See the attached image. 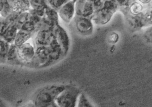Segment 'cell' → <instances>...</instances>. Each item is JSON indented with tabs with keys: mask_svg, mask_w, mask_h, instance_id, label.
<instances>
[{
	"mask_svg": "<svg viewBox=\"0 0 152 107\" xmlns=\"http://www.w3.org/2000/svg\"><path fill=\"white\" fill-rule=\"evenodd\" d=\"M18 53V50L16 49V46L15 45H12L9 49L7 58L9 59H14L17 56Z\"/></svg>",
	"mask_w": 152,
	"mask_h": 107,
	"instance_id": "d6986e66",
	"label": "cell"
},
{
	"mask_svg": "<svg viewBox=\"0 0 152 107\" xmlns=\"http://www.w3.org/2000/svg\"><path fill=\"white\" fill-rule=\"evenodd\" d=\"M49 32L46 30H43L39 32L38 34L37 38V41L39 45H48L51 40V36Z\"/></svg>",
	"mask_w": 152,
	"mask_h": 107,
	"instance_id": "30bf717a",
	"label": "cell"
},
{
	"mask_svg": "<svg viewBox=\"0 0 152 107\" xmlns=\"http://www.w3.org/2000/svg\"><path fill=\"white\" fill-rule=\"evenodd\" d=\"M45 9V13L48 19L51 20V21H57V14L56 10L53 9V8L49 7H48Z\"/></svg>",
	"mask_w": 152,
	"mask_h": 107,
	"instance_id": "2e32d148",
	"label": "cell"
},
{
	"mask_svg": "<svg viewBox=\"0 0 152 107\" xmlns=\"http://www.w3.org/2000/svg\"><path fill=\"white\" fill-rule=\"evenodd\" d=\"M9 45L8 42L4 40H1V59L3 61H5L7 58V54L9 53Z\"/></svg>",
	"mask_w": 152,
	"mask_h": 107,
	"instance_id": "4fadbf2b",
	"label": "cell"
},
{
	"mask_svg": "<svg viewBox=\"0 0 152 107\" xmlns=\"http://www.w3.org/2000/svg\"><path fill=\"white\" fill-rule=\"evenodd\" d=\"M17 30L18 28L15 25H10L4 33L1 35L3 38L6 42H12L15 40L16 35H17Z\"/></svg>",
	"mask_w": 152,
	"mask_h": 107,
	"instance_id": "9c48e42d",
	"label": "cell"
},
{
	"mask_svg": "<svg viewBox=\"0 0 152 107\" xmlns=\"http://www.w3.org/2000/svg\"><path fill=\"white\" fill-rule=\"evenodd\" d=\"M118 38V35L115 33H113L112 35H110L109 37V41L110 42H117Z\"/></svg>",
	"mask_w": 152,
	"mask_h": 107,
	"instance_id": "44dd1931",
	"label": "cell"
},
{
	"mask_svg": "<svg viewBox=\"0 0 152 107\" xmlns=\"http://www.w3.org/2000/svg\"><path fill=\"white\" fill-rule=\"evenodd\" d=\"M62 28L60 27V29H58L59 31V40L61 41L62 43L63 44V45L67 46L68 44V40L67 39V37L66 35V33H65V32L64 31Z\"/></svg>",
	"mask_w": 152,
	"mask_h": 107,
	"instance_id": "ac0fdd59",
	"label": "cell"
},
{
	"mask_svg": "<svg viewBox=\"0 0 152 107\" xmlns=\"http://www.w3.org/2000/svg\"><path fill=\"white\" fill-rule=\"evenodd\" d=\"M145 38L149 42L152 43V27H150L147 30L145 33Z\"/></svg>",
	"mask_w": 152,
	"mask_h": 107,
	"instance_id": "ffe728a7",
	"label": "cell"
},
{
	"mask_svg": "<svg viewBox=\"0 0 152 107\" xmlns=\"http://www.w3.org/2000/svg\"><path fill=\"white\" fill-rule=\"evenodd\" d=\"M76 107H94L85 94L81 93Z\"/></svg>",
	"mask_w": 152,
	"mask_h": 107,
	"instance_id": "5bb4252c",
	"label": "cell"
},
{
	"mask_svg": "<svg viewBox=\"0 0 152 107\" xmlns=\"http://www.w3.org/2000/svg\"><path fill=\"white\" fill-rule=\"evenodd\" d=\"M25 107H37L34 104V103H31L27 105Z\"/></svg>",
	"mask_w": 152,
	"mask_h": 107,
	"instance_id": "603a6c76",
	"label": "cell"
},
{
	"mask_svg": "<svg viewBox=\"0 0 152 107\" xmlns=\"http://www.w3.org/2000/svg\"><path fill=\"white\" fill-rule=\"evenodd\" d=\"M76 26L77 30L83 34L89 33L92 31V23L88 18L82 16L77 18L76 21Z\"/></svg>",
	"mask_w": 152,
	"mask_h": 107,
	"instance_id": "5b68a950",
	"label": "cell"
},
{
	"mask_svg": "<svg viewBox=\"0 0 152 107\" xmlns=\"http://www.w3.org/2000/svg\"><path fill=\"white\" fill-rule=\"evenodd\" d=\"M43 107H59L57 104L56 103V101L53 102L51 103H49L48 104L46 105L45 106Z\"/></svg>",
	"mask_w": 152,
	"mask_h": 107,
	"instance_id": "7402d4cb",
	"label": "cell"
},
{
	"mask_svg": "<svg viewBox=\"0 0 152 107\" xmlns=\"http://www.w3.org/2000/svg\"><path fill=\"white\" fill-rule=\"evenodd\" d=\"M10 3V4L13 12L19 14L22 13L21 12L29 9L30 5V1H11Z\"/></svg>",
	"mask_w": 152,
	"mask_h": 107,
	"instance_id": "52a82bcc",
	"label": "cell"
},
{
	"mask_svg": "<svg viewBox=\"0 0 152 107\" xmlns=\"http://www.w3.org/2000/svg\"><path fill=\"white\" fill-rule=\"evenodd\" d=\"M76 1H67L59 10V15L65 22H70L75 12V3Z\"/></svg>",
	"mask_w": 152,
	"mask_h": 107,
	"instance_id": "3957f363",
	"label": "cell"
},
{
	"mask_svg": "<svg viewBox=\"0 0 152 107\" xmlns=\"http://www.w3.org/2000/svg\"><path fill=\"white\" fill-rule=\"evenodd\" d=\"M31 32H27L25 30H20L17 33L15 38V45L17 46H20L25 44V42L31 38Z\"/></svg>",
	"mask_w": 152,
	"mask_h": 107,
	"instance_id": "ba28073f",
	"label": "cell"
},
{
	"mask_svg": "<svg viewBox=\"0 0 152 107\" xmlns=\"http://www.w3.org/2000/svg\"><path fill=\"white\" fill-rule=\"evenodd\" d=\"M80 94L79 88L68 85L59 94L55 101L59 107H76Z\"/></svg>",
	"mask_w": 152,
	"mask_h": 107,
	"instance_id": "7a4b0ae2",
	"label": "cell"
},
{
	"mask_svg": "<svg viewBox=\"0 0 152 107\" xmlns=\"http://www.w3.org/2000/svg\"><path fill=\"white\" fill-rule=\"evenodd\" d=\"M0 107H7L6 106V105L4 104V103H3V102L1 101V106Z\"/></svg>",
	"mask_w": 152,
	"mask_h": 107,
	"instance_id": "cb8c5ba5",
	"label": "cell"
},
{
	"mask_svg": "<svg viewBox=\"0 0 152 107\" xmlns=\"http://www.w3.org/2000/svg\"><path fill=\"white\" fill-rule=\"evenodd\" d=\"M30 4L33 9L42 10L43 9L48 8L44 1H30Z\"/></svg>",
	"mask_w": 152,
	"mask_h": 107,
	"instance_id": "9a60e30c",
	"label": "cell"
},
{
	"mask_svg": "<svg viewBox=\"0 0 152 107\" xmlns=\"http://www.w3.org/2000/svg\"><path fill=\"white\" fill-rule=\"evenodd\" d=\"M30 17L31 16L28 12H22L19 14L15 25L18 29H21L24 24L29 20Z\"/></svg>",
	"mask_w": 152,
	"mask_h": 107,
	"instance_id": "7c38bea8",
	"label": "cell"
},
{
	"mask_svg": "<svg viewBox=\"0 0 152 107\" xmlns=\"http://www.w3.org/2000/svg\"><path fill=\"white\" fill-rule=\"evenodd\" d=\"M48 3L51 5V7L54 10H58L62 7L67 2V1H48Z\"/></svg>",
	"mask_w": 152,
	"mask_h": 107,
	"instance_id": "e0dca14e",
	"label": "cell"
},
{
	"mask_svg": "<svg viewBox=\"0 0 152 107\" xmlns=\"http://www.w3.org/2000/svg\"><path fill=\"white\" fill-rule=\"evenodd\" d=\"M18 55L25 60H29L34 55V48L29 43H25L19 46L18 49Z\"/></svg>",
	"mask_w": 152,
	"mask_h": 107,
	"instance_id": "8992f818",
	"label": "cell"
},
{
	"mask_svg": "<svg viewBox=\"0 0 152 107\" xmlns=\"http://www.w3.org/2000/svg\"><path fill=\"white\" fill-rule=\"evenodd\" d=\"M77 7V14L84 17H88L94 12V5L92 1H79Z\"/></svg>",
	"mask_w": 152,
	"mask_h": 107,
	"instance_id": "277c9868",
	"label": "cell"
},
{
	"mask_svg": "<svg viewBox=\"0 0 152 107\" xmlns=\"http://www.w3.org/2000/svg\"><path fill=\"white\" fill-rule=\"evenodd\" d=\"M66 87L64 85H50L42 88L34 98V103L37 107H43L56 101L59 94Z\"/></svg>",
	"mask_w": 152,
	"mask_h": 107,
	"instance_id": "6da1fadb",
	"label": "cell"
},
{
	"mask_svg": "<svg viewBox=\"0 0 152 107\" xmlns=\"http://www.w3.org/2000/svg\"><path fill=\"white\" fill-rule=\"evenodd\" d=\"M13 10L9 1H1V12L2 16L7 17L13 13Z\"/></svg>",
	"mask_w": 152,
	"mask_h": 107,
	"instance_id": "8fae6325",
	"label": "cell"
}]
</instances>
